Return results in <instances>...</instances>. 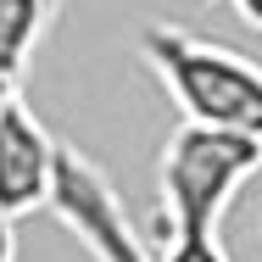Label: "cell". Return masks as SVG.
I'll return each instance as SVG.
<instances>
[{
    "label": "cell",
    "instance_id": "obj_1",
    "mask_svg": "<svg viewBox=\"0 0 262 262\" xmlns=\"http://www.w3.org/2000/svg\"><path fill=\"white\" fill-rule=\"evenodd\" d=\"M140 56L162 78V90L184 112V123H212L262 145V67L251 56L201 39L190 28L157 23L140 34Z\"/></svg>",
    "mask_w": 262,
    "mask_h": 262
},
{
    "label": "cell",
    "instance_id": "obj_2",
    "mask_svg": "<svg viewBox=\"0 0 262 262\" xmlns=\"http://www.w3.org/2000/svg\"><path fill=\"white\" fill-rule=\"evenodd\" d=\"M262 167V145L246 134L212 128V123H179L162 145V223L167 246H217L223 212L234 207L240 184Z\"/></svg>",
    "mask_w": 262,
    "mask_h": 262
},
{
    "label": "cell",
    "instance_id": "obj_3",
    "mask_svg": "<svg viewBox=\"0 0 262 262\" xmlns=\"http://www.w3.org/2000/svg\"><path fill=\"white\" fill-rule=\"evenodd\" d=\"M51 212L84 240V251L95 262H151L145 246L134 240L128 217H123V201H117L112 179L84 151H73V145H61V162H56Z\"/></svg>",
    "mask_w": 262,
    "mask_h": 262
},
{
    "label": "cell",
    "instance_id": "obj_4",
    "mask_svg": "<svg viewBox=\"0 0 262 262\" xmlns=\"http://www.w3.org/2000/svg\"><path fill=\"white\" fill-rule=\"evenodd\" d=\"M56 162H61V145L51 140V128L28 112V101H11L0 112V217L6 223L51 207Z\"/></svg>",
    "mask_w": 262,
    "mask_h": 262
},
{
    "label": "cell",
    "instance_id": "obj_5",
    "mask_svg": "<svg viewBox=\"0 0 262 262\" xmlns=\"http://www.w3.org/2000/svg\"><path fill=\"white\" fill-rule=\"evenodd\" d=\"M45 17H51V0H0V56L28 61L45 34Z\"/></svg>",
    "mask_w": 262,
    "mask_h": 262
},
{
    "label": "cell",
    "instance_id": "obj_6",
    "mask_svg": "<svg viewBox=\"0 0 262 262\" xmlns=\"http://www.w3.org/2000/svg\"><path fill=\"white\" fill-rule=\"evenodd\" d=\"M23 67H28V61L0 56V112H6L11 101H23Z\"/></svg>",
    "mask_w": 262,
    "mask_h": 262
},
{
    "label": "cell",
    "instance_id": "obj_7",
    "mask_svg": "<svg viewBox=\"0 0 262 262\" xmlns=\"http://www.w3.org/2000/svg\"><path fill=\"white\" fill-rule=\"evenodd\" d=\"M229 6L240 11V23H251V28L262 34V0H229Z\"/></svg>",
    "mask_w": 262,
    "mask_h": 262
},
{
    "label": "cell",
    "instance_id": "obj_8",
    "mask_svg": "<svg viewBox=\"0 0 262 262\" xmlns=\"http://www.w3.org/2000/svg\"><path fill=\"white\" fill-rule=\"evenodd\" d=\"M0 262H17V229L0 217Z\"/></svg>",
    "mask_w": 262,
    "mask_h": 262
}]
</instances>
